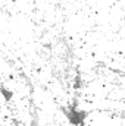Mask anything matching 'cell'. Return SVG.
<instances>
[{
    "mask_svg": "<svg viewBox=\"0 0 125 126\" xmlns=\"http://www.w3.org/2000/svg\"><path fill=\"white\" fill-rule=\"evenodd\" d=\"M85 116H87V113L74 109V110H71V113H69V122H71L72 125H75V126H80L83 122H84Z\"/></svg>",
    "mask_w": 125,
    "mask_h": 126,
    "instance_id": "obj_1",
    "label": "cell"
},
{
    "mask_svg": "<svg viewBox=\"0 0 125 126\" xmlns=\"http://www.w3.org/2000/svg\"><path fill=\"white\" fill-rule=\"evenodd\" d=\"M1 93H3V95H4L6 98H10V97H12V93H10V91H6L4 88H1Z\"/></svg>",
    "mask_w": 125,
    "mask_h": 126,
    "instance_id": "obj_2",
    "label": "cell"
},
{
    "mask_svg": "<svg viewBox=\"0 0 125 126\" xmlns=\"http://www.w3.org/2000/svg\"><path fill=\"white\" fill-rule=\"evenodd\" d=\"M80 85H81V79H80V76L75 79V88H80Z\"/></svg>",
    "mask_w": 125,
    "mask_h": 126,
    "instance_id": "obj_3",
    "label": "cell"
}]
</instances>
